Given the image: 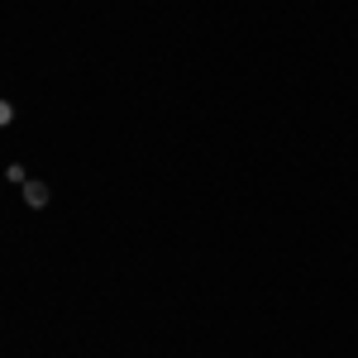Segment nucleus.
Returning <instances> with one entry per match:
<instances>
[{
  "label": "nucleus",
  "mask_w": 358,
  "mask_h": 358,
  "mask_svg": "<svg viewBox=\"0 0 358 358\" xmlns=\"http://www.w3.org/2000/svg\"><path fill=\"white\" fill-rule=\"evenodd\" d=\"M10 120H15V106H10V101H0V124H10Z\"/></svg>",
  "instance_id": "nucleus-2"
},
{
  "label": "nucleus",
  "mask_w": 358,
  "mask_h": 358,
  "mask_svg": "<svg viewBox=\"0 0 358 358\" xmlns=\"http://www.w3.org/2000/svg\"><path fill=\"white\" fill-rule=\"evenodd\" d=\"M24 201L29 206H48V187L43 182H24Z\"/></svg>",
  "instance_id": "nucleus-1"
}]
</instances>
